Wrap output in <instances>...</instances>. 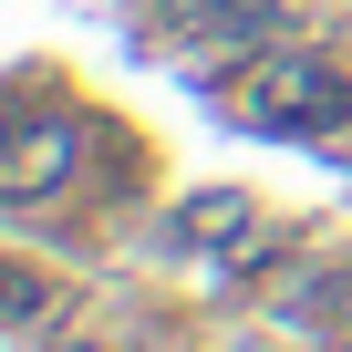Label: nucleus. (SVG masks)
Returning <instances> with one entry per match:
<instances>
[{
	"mask_svg": "<svg viewBox=\"0 0 352 352\" xmlns=\"http://www.w3.org/2000/svg\"><path fill=\"white\" fill-rule=\"evenodd\" d=\"M342 114H352V83L331 52H259L239 83V124L259 135H331Z\"/></svg>",
	"mask_w": 352,
	"mask_h": 352,
	"instance_id": "1",
	"label": "nucleus"
},
{
	"mask_svg": "<svg viewBox=\"0 0 352 352\" xmlns=\"http://www.w3.org/2000/svg\"><path fill=\"white\" fill-rule=\"evenodd\" d=\"M73 166H83V114H32L21 135H0V208L63 197Z\"/></svg>",
	"mask_w": 352,
	"mask_h": 352,
	"instance_id": "2",
	"label": "nucleus"
},
{
	"mask_svg": "<svg viewBox=\"0 0 352 352\" xmlns=\"http://www.w3.org/2000/svg\"><path fill=\"white\" fill-rule=\"evenodd\" d=\"M166 239L176 249H239V239H259V218H249L239 187H208V197H187V208L166 218Z\"/></svg>",
	"mask_w": 352,
	"mask_h": 352,
	"instance_id": "3",
	"label": "nucleus"
},
{
	"mask_svg": "<svg viewBox=\"0 0 352 352\" xmlns=\"http://www.w3.org/2000/svg\"><path fill=\"white\" fill-rule=\"evenodd\" d=\"M280 321H290V331L342 342V331H352V259H342V270H321L311 290H290V300H280Z\"/></svg>",
	"mask_w": 352,
	"mask_h": 352,
	"instance_id": "4",
	"label": "nucleus"
},
{
	"mask_svg": "<svg viewBox=\"0 0 352 352\" xmlns=\"http://www.w3.org/2000/svg\"><path fill=\"white\" fill-rule=\"evenodd\" d=\"M42 311H52V280L21 270V259H0V331H21V321H42Z\"/></svg>",
	"mask_w": 352,
	"mask_h": 352,
	"instance_id": "5",
	"label": "nucleus"
},
{
	"mask_svg": "<svg viewBox=\"0 0 352 352\" xmlns=\"http://www.w3.org/2000/svg\"><path fill=\"white\" fill-rule=\"evenodd\" d=\"M331 352H352V331H342V342H331Z\"/></svg>",
	"mask_w": 352,
	"mask_h": 352,
	"instance_id": "6",
	"label": "nucleus"
}]
</instances>
